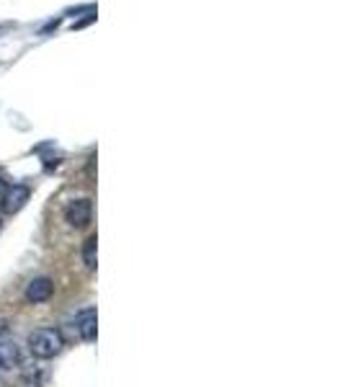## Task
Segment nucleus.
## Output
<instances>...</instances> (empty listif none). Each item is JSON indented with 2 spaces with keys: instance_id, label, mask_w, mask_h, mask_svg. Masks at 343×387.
Here are the masks:
<instances>
[{
  "instance_id": "f257e3e1",
  "label": "nucleus",
  "mask_w": 343,
  "mask_h": 387,
  "mask_svg": "<svg viewBox=\"0 0 343 387\" xmlns=\"http://www.w3.org/2000/svg\"><path fill=\"white\" fill-rule=\"evenodd\" d=\"M65 349V338L57 328H36L29 333V352L36 359H52Z\"/></svg>"
},
{
  "instance_id": "f03ea898",
  "label": "nucleus",
  "mask_w": 343,
  "mask_h": 387,
  "mask_svg": "<svg viewBox=\"0 0 343 387\" xmlns=\"http://www.w3.org/2000/svg\"><path fill=\"white\" fill-rule=\"evenodd\" d=\"M29 196H31V189L24 184H13L8 186L6 191L0 194V207H3V214H16L26 207Z\"/></svg>"
},
{
  "instance_id": "7ed1b4c3",
  "label": "nucleus",
  "mask_w": 343,
  "mask_h": 387,
  "mask_svg": "<svg viewBox=\"0 0 343 387\" xmlns=\"http://www.w3.org/2000/svg\"><path fill=\"white\" fill-rule=\"evenodd\" d=\"M90 217H93V204L90 199H75L65 207V222L75 230H83L90 225Z\"/></svg>"
},
{
  "instance_id": "20e7f679",
  "label": "nucleus",
  "mask_w": 343,
  "mask_h": 387,
  "mask_svg": "<svg viewBox=\"0 0 343 387\" xmlns=\"http://www.w3.org/2000/svg\"><path fill=\"white\" fill-rule=\"evenodd\" d=\"M26 302H31V305H39V302H47V299L54 294V282L49 279V276H36V279H31L26 287Z\"/></svg>"
},
{
  "instance_id": "39448f33",
  "label": "nucleus",
  "mask_w": 343,
  "mask_h": 387,
  "mask_svg": "<svg viewBox=\"0 0 343 387\" xmlns=\"http://www.w3.org/2000/svg\"><path fill=\"white\" fill-rule=\"evenodd\" d=\"M96 308H86V310H80L78 317H75V328H78V335L83 338L86 343L90 341H96V333H98V328H96Z\"/></svg>"
},
{
  "instance_id": "423d86ee",
  "label": "nucleus",
  "mask_w": 343,
  "mask_h": 387,
  "mask_svg": "<svg viewBox=\"0 0 343 387\" xmlns=\"http://www.w3.org/2000/svg\"><path fill=\"white\" fill-rule=\"evenodd\" d=\"M18 361H21V354H18L16 343H8V341L0 343V372L13 370Z\"/></svg>"
},
{
  "instance_id": "0eeeda50",
  "label": "nucleus",
  "mask_w": 343,
  "mask_h": 387,
  "mask_svg": "<svg viewBox=\"0 0 343 387\" xmlns=\"http://www.w3.org/2000/svg\"><path fill=\"white\" fill-rule=\"evenodd\" d=\"M96 235H90L88 240H86V243H83V261H86V269H90V271H93V269H96Z\"/></svg>"
},
{
  "instance_id": "6e6552de",
  "label": "nucleus",
  "mask_w": 343,
  "mask_h": 387,
  "mask_svg": "<svg viewBox=\"0 0 343 387\" xmlns=\"http://www.w3.org/2000/svg\"><path fill=\"white\" fill-rule=\"evenodd\" d=\"M0 333H8V323L6 320H0Z\"/></svg>"
},
{
  "instance_id": "1a4fd4ad",
  "label": "nucleus",
  "mask_w": 343,
  "mask_h": 387,
  "mask_svg": "<svg viewBox=\"0 0 343 387\" xmlns=\"http://www.w3.org/2000/svg\"><path fill=\"white\" fill-rule=\"evenodd\" d=\"M6 189H8V186H6V184H3V181H0V194L6 191Z\"/></svg>"
},
{
  "instance_id": "9d476101",
  "label": "nucleus",
  "mask_w": 343,
  "mask_h": 387,
  "mask_svg": "<svg viewBox=\"0 0 343 387\" xmlns=\"http://www.w3.org/2000/svg\"><path fill=\"white\" fill-rule=\"evenodd\" d=\"M21 387H39V385H21Z\"/></svg>"
}]
</instances>
